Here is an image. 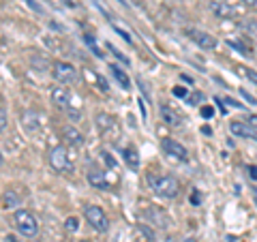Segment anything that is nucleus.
<instances>
[{"instance_id":"nucleus-14","label":"nucleus","mask_w":257,"mask_h":242,"mask_svg":"<svg viewBox=\"0 0 257 242\" xmlns=\"http://www.w3.org/2000/svg\"><path fill=\"white\" fill-rule=\"evenodd\" d=\"M122 157H124V163L128 165V169L138 172L140 169V155H138V150H135V146H126L122 150Z\"/></svg>"},{"instance_id":"nucleus-17","label":"nucleus","mask_w":257,"mask_h":242,"mask_svg":"<svg viewBox=\"0 0 257 242\" xmlns=\"http://www.w3.org/2000/svg\"><path fill=\"white\" fill-rule=\"evenodd\" d=\"M3 201H5V208H15V206H20V195L13 189H7L3 195Z\"/></svg>"},{"instance_id":"nucleus-12","label":"nucleus","mask_w":257,"mask_h":242,"mask_svg":"<svg viewBox=\"0 0 257 242\" xmlns=\"http://www.w3.org/2000/svg\"><path fill=\"white\" fill-rule=\"evenodd\" d=\"M210 11L214 13V18L219 20H231L234 18V9H231V5L223 3V0H210Z\"/></svg>"},{"instance_id":"nucleus-4","label":"nucleus","mask_w":257,"mask_h":242,"mask_svg":"<svg viewBox=\"0 0 257 242\" xmlns=\"http://www.w3.org/2000/svg\"><path fill=\"white\" fill-rule=\"evenodd\" d=\"M50 165L56 169V172H62V174H71L73 172V161H71L69 152L64 146H56L50 152Z\"/></svg>"},{"instance_id":"nucleus-10","label":"nucleus","mask_w":257,"mask_h":242,"mask_svg":"<svg viewBox=\"0 0 257 242\" xmlns=\"http://www.w3.org/2000/svg\"><path fill=\"white\" fill-rule=\"evenodd\" d=\"M146 219L155 225V227H161V229H167L170 227V216H167L161 208H157V206H152V208H148V212H146Z\"/></svg>"},{"instance_id":"nucleus-20","label":"nucleus","mask_w":257,"mask_h":242,"mask_svg":"<svg viewBox=\"0 0 257 242\" xmlns=\"http://www.w3.org/2000/svg\"><path fill=\"white\" fill-rule=\"evenodd\" d=\"M107 50H109L111 54H114V56H116V58H118L120 62H124V64H128V58H126V56H124L122 52H120V50H118V47H114V45H111V43H107Z\"/></svg>"},{"instance_id":"nucleus-21","label":"nucleus","mask_w":257,"mask_h":242,"mask_svg":"<svg viewBox=\"0 0 257 242\" xmlns=\"http://www.w3.org/2000/svg\"><path fill=\"white\" fill-rule=\"evenodd\" d=\"M101 157H103V161H105V165H107V167H111V169H116V165H118V163H116V159H114V157H111V155H109V152H107V150H103V152H101Z\"/></svg>"},{"instance_id":"nucleus-35","label":"nucleus","mask_w":257,"mask_h":242,"mask_svg":"<svg viewBox=\"0 0 257 242\" xmlns=\"http://www.w3.org/2000/svg\"><path fill=\"white\" fill-rule=\"evenodd\" d=\"M191 201H193V204H199V195H197V193H193V195H191Z\"/></svg>"},{"instance_id":"nucleus-9","label":"nucleus","mask_w":257,"mask_h":242,"mask_svg":"<svg viewBox=\"0 0 257 242\" xmlns=\"http://www.w3.org/2000/svg\"><path fill=\"white\" fill-rule=\"evenodd\" d=\"M88 184L94 189H99V191H109V180H107V176L105 172H101L99 167H92L90 172H88Z\"/></svg>"},{"instance_id":"nucleus-24","label":"nucleus","mask_w":257,"mask_h":242,"mask_svg":"<svg viewBox=\"0 0 257 242\" xmlns=\"http://www.w3.org/2000/svg\"><path fill=\"white\" fill-rule=\"evenodd\" d=\"M0 129L7 131V107H5V103L0 105Z\"/></svg>"},{"instance_id":"nucleus-11","label":"nucleus","mask_w":257,"mask_h":242,"mask_svg":"<svg viewBox=\"0 0 257 242\" xmlns=\"http://www.w3.org/2000/svg\"><path fill=\"white\" fill-rule=\"evenodd\" d=\"M229 131L234 133L236 137H244V140H257V131L248 123H238V120H234V123H229Z\"/></svg>"},{"instance_id":"nucleus-18","label":"nucleus","mask_w":257,"mask_h":242,"mask_svg":"<svg viewBox=\"0 0 257 242\" xmlns=\"http://www.w3.org/2000/svg\"><path fill=\"white\" fill-rule=\"evenodd\" d=\"M96 127H99L103 133H107L109 129H114V118L107 116V114H99L96 116Z\"/></svg>"},{"instance_id":"nucleus-7","label":"nucleus","mask_w":257,"mask_h":242,"mask_svg":"<svg viewBox=\"0 0 257 242\" xmlns=\"http://www.w3.org/2000/svg\"><path fill=\"white\" fill-rule=\"evenodd\" d=\"M161 146H163L165 155H170V157H174V159H178V161H187V159H189L187 148H184L180 142L172 140V137H165V140L161 142Z\"/></svg>"},{"instance_id":"nucleus-26","label":"nucleus","mask_w":257,"mask_h":242,"mask_svg":"<svg viewBox=\"0 0 257 242\" xmlns=\"http://www.w3.org/2000/svg\"><path fill=\"white\" fill-rule=\"evenodd\" d=\"M114 30L118 32V35H120V37H122V39H124V41H126V43H131V41H133V39H131V35H128V32H126V30H122V28H118V26H114Z\"/></svg>"},{"instance_id":"nucleus-5","label":"nucleus","mask_w":257,"mask_h":242,"mask_svg":"<svg viewBox=\"0 0 257 242\" xmlns=\"http://www.w3.org/2000/svg\"><path fill=\"white\" fill-rule=\"evenodd\" d=\"M52 73L58 84H73L77 79V69L71 62H56Z\"/></svg>"},{"instance_id":"nucleus-37","label":"nucleus","mask_w":257,"mask_h":242,"mask_svg":"<svg viewBox=\"0 0 257 242\" xmlns=\"http://www.w3.org/2000/svg\"><path fill=\"white\" fill-rule=\"evenodd\" d=\"M244 3H248V5H257V0H244Z\"/></svg>"},{"instance_id":"nucleus-29","label":"nucleus","mask_w":257,"mask_h":242,"mask_svg":"<svg viewBox=\"0 0 257 242\" xmlns=\"http://www.w3.org/2000/svg\"><path fill=\"white\" fill-rule=\"evenodd\" d=\"M140 231H142V233H144V236H146L148 240H155V233H152L148 227H144V225H140Z\"/></svg>"},{"instance_id":"nucleus-19","label":"nucleus","mask_w":257,"mask_h":242,"mask_svg":"<svg viewBox=\"0 0 257 242\" xmlns=\"http://www.w3.org/2000/svg\"><path fill=\"white\" fill-rule=\"evenodd\" d=\"M238 71L248 79V82H253V84L257 86V73H255L253 69H248V67H238Z\"/></svg>"},{"instance_id":"nucleus-3","label":"nucleus","mask_w":257,"mask_h":242,"mask_svg":"<svg viewBox=\"0 0 257 242\" xmlns=\"http://www.w3.org/2000/svg\"><path fill=\"white\" fill-rule=\"evenodd\" d=\"M84 216H86V221L90 223V227H92L94 231L105 233V231L109 229V219H107V214L103 212L99 206H94V204L84 206Z\"/></svg>"},{"instance_id":"nucleus-6","label":"nucleus","mask_w":257,"mask_h":242,"mask_svg":"<svg viewBox=\"0 0 257 242\" xmlns=\"http://www.w3.org/2000/svg\"><path fill=\"white\" fill-rule=\"evenodd\" d=\"M52 103L60 109H69L73 105V94L69 92L67 86H54L52 88Z\"/></svg>"},{"instance_id":"nucleus-13","label":"nucleus","mask_w":257,"mask_h":242,"mask_svg":"<svg viewBox=\"0 0 257 242\" xmlns=\"http://www.w3.org/2000/svg\"><path fill=\"white\" fill-rule=\"evenodd\" d=\"M62 140H64V144H69V146H82L84 144V135L77 131V129H73V127H64L62 129Z\"/></svg>"},{"instance_id":"nucleus-16","label":"nucleus","mask_w":257,"mask_h":242,"mask_svg":"<svg viewBox=\"0 0 257 242\" xmlns=\"http://www.w3.org/2000/svg\"><path fill=\"white\" fill-rule=\"evenodd\" d=\"M109 69H111V75H114V79H116V82H118L120 86H122L124 90H128V88H131V82H128V75L124 73L122 69L118 67V64H111Z\"/></svg>"},{"instance_id":"nucleus-1","label":"nucleus","mask_w":257,"mask_h":242,"mask_svg":"<svg viewBox=\"0 0 257 242\" xmlns=\"http://www.w3.org/2000/svg\"><path fill=\"white\" fill-rule=\"evenodd\" d=\"M148 184H150V189L157 193V195L161 197H165V199H172L178 195V191H180V182L174 178V176H155V174H150L148 176Z\"/></svg>"},{"instance_id":"nucleus-32","label":"nucleus","mask_w":257,"mask_h":242,"mask_svg":"<svg viewBox=\"0 0 257 242\" xmlns=\"http://www.w3.org/2000/svg\"><path fill=\"white\" fill-rule=\"evenodd\" d=\"M246 123H248V125H251V127L255 129V131H257V114H253V116H248V120H246Z\"/></svg>"},{"instance_id":"nucleus-33","label":"nucleus","mask_w":257,"mask_h":242,"mask_svg":"<svg viewBox=\"0 0 257 242\" xmlns=\"http://www.w3.org/2000/svg\"><path fill=\"white\" fill-rule=\"evenodd\" d=\"M248 172H251V178H253V180H257V167H255V165H251V167H248Z\"/></svg>"},{"instance_id":"nucleus-36","label":"nucleus","mask_w":257,"mask_h":242,"mask_svg":"<svg viewBox=\"0 0 257 242\" xmlns=\"http://www.w3.org/2000/svg\"><path fill=\"white\" fill-rule=\"evenodd\" d=\"M64 5H67V7H73V0H64Z\"/></svg>"},{"instance_id":"nucleus-39","label":"nucleus","mask_w":257,"mask_h":242,"mask_svg":"<svg viewBox=\"0 0 257 242\" xmlns=\"http://www.w3.org/2000/svg\"><path fill=\"white\" fill-rule=\"evenodd\" d=\"M184 242H195V240H193V238H187V240H184Z\"/></svg>"},{"instance_id":"nucleus-27","label":"nucleus","mask_w":257,"mask_h":242,"mask_svg":"<svg viewBox=\"0 0 257 242\" xmlns=\"http://www.w3.org/2000/svg\"><path fill=\"white\" fill-rule=\"evenodd\" d=\"M174 94L180 96V99H184V96H187L189 92H187V88H184V86H176V88H174Z\"/></svg>"},{"instance_id":"nucleus-28","label":"nucleus","mask_w":257,"mask_h":242,"mask_svg":"<svg viewBox=\"0 0 257 242\" xmlns=\"http://www.w3.org/2000/svg\"><path fill=\"white\" fill-rule=\"evenodd\" d=\"M202 99H204V94H202V92L193 94V96H189V105H197V101H202Z\"/></svg>"},{"instance_id":"nucleus-38","label":"nucleus","mask_w":257,"mask_h":242,"mask_svg":"<svg viewBox=\"0 0 257 242\" xmlns=\"http://www.w3.org/2000/svg\"><path fill=\"white\" fill-rule=\"evenodd\" d=\"M167 242H176V238H167Z\"/></svg>"},{"instance_id":"nucleus-34","label":"nucleus","mask_w":257,"mask_h":242,"mask_svg":"<svg viewBox=\"0 0 257 242\" xmlns=\"http://www.w3.org/2000/svg\"><path fill=\"white\" fill-rule=\"evenodd\" d=\"M202 114H204L206 118H210V116H212V107H204V109H202Z\"/></svg>"},{"instance_id":"nucleus-23","label":"nucleus","mask_w":257,"mask_h":242,"mask_svg":"<svg viewBox=\"0 0 257 242\" xmlns=\"http://www.w3.org/2000/svg\"><path fill=\"white\" fill-rule=\"evenodd\" d=\"M94 79H96V84H99V90L101 92H107V79L105 77H103V75H99V73H94Z\"/></svg>"},{"instance_id":"nucleus-25","label":"nucleus","mask_w":257,"mask_h":242,"mask_svg":"<svg viewBox=\"0 0 257 242\" xmlns=\"http://www.w3.org/2000/svg\"><path fill=\"white\" fill-rule=\"evenodd\" d=\"M227 45H229V47H234V50H238L240 54H244V56H248V47H244L242 43H236V41H227Z\"/></svg>"},{"instance_id":"nucleus-2","label":"nucleus","mask_w":257,"mask_h":242,"mask_svg":"<svg viewBox=\"0 0 257 242\" xmlns=\"http://www.w3.org/2000/svg\"><path fill=\"white\" fill-rule=\"evenodd\" d=\"M13 223H15V227H18V231L22 233L24 238H37L39 223H37L35 216H32V212L18 210V212H15V216H13Z\"/></svg>"},{"instance_id":"nucleus-40","label":"nucleus","mask_w":257,"mask_h":242,"mask_svg":"<svg viewBox=\"0 0 257 242\" xmlns=\"http://www.w3.org/2000/svg\"><path fill=\"white\" fill-rule=\"evenodd\" d=\"M79 242H90V240H79Z\"/></svg>"},{"instance_id":"nucleus-8","label":"nucleus","mask_w":257,"mask_h":242,"mask_svg":"<svg viewBox=\"0 0 257 242\" xmlns=\"http://www.w3.org/2000/svg\"><path fill=\"white\" fill-rule=\"evenodd\" d=\"M187 35L191 41L197 43V47H202V50H214L216 47V39L204 30H187Z\"/></svg>"},{"instance_id":"nucleus-15","label":"nucleus","mask_w":257,"mask_h":242,"mask_svg":"<svg viewBox=\"0 0 257 242\" xmlns=\"http://www.w3.org/2000/svg\"><path fill=\"white\" fill-rule=\"evenodd\" d=\"M161 118H163V123L170 125V127H180V123H182V118L176 114L172 107H167V105L161 107Z\"/></svg>"},{"instance_id":"nucleus-22","label":"nucleus","mask_w":257,"mask_h":242,"mask_svg":"<svg viewBox=\"0 0 257 242\" xmlns=\"http://www.w3.org/2000/svg\"><path fill=\"white\" fill-rule=\"evenodd\" d=\"M64 227H67L69 231H77L79 229V221L75 219V216H69L67 223H64Z\"/></svg>"},{"instance_id":"nucleus-31","label":"nucleus","mask_w":257,"mask_h":242,"mask_svg":"<svg viewBox=\"0 0 257 242\" xmlns=\"http://www.w3.org/2000/svg\"><path fill=\"white\" fill-rule=\"evenodd\" d=\"M138 86L142 88V92L146 94V99H150V94H148V88H146V84H144V79H142V77H138Z\"/></svg>"},{"instance_id":"nucleus-30","label":"nucleus","mask_w":257,"mask_h":242,"mask_svg":"<svg viewBox=\"0 0 257 242\" xmlns=\"http://www.w3.org/2000/svg\"><path fill=\"white\" fill-rule=\"evenodd\" d=\"M240 92H242V96H244V99H246L248 103H251V105H257V99H255V96H253V94H248L246 90H240Z\"/></svg>"},{"instance_id":"nucleus-41","label":"nucleus","mask_w":257,"mask_h":242,"mask_svg":"<svg viewBox=\"0 0 257 242\" xmlns=\"http://www.w3.org/2000/svg\"><path fill=\"white\" fill-rule=\"evenodd\" d=\"M32 242H39V240H32Z\"/></svg>"}]
</instances>
